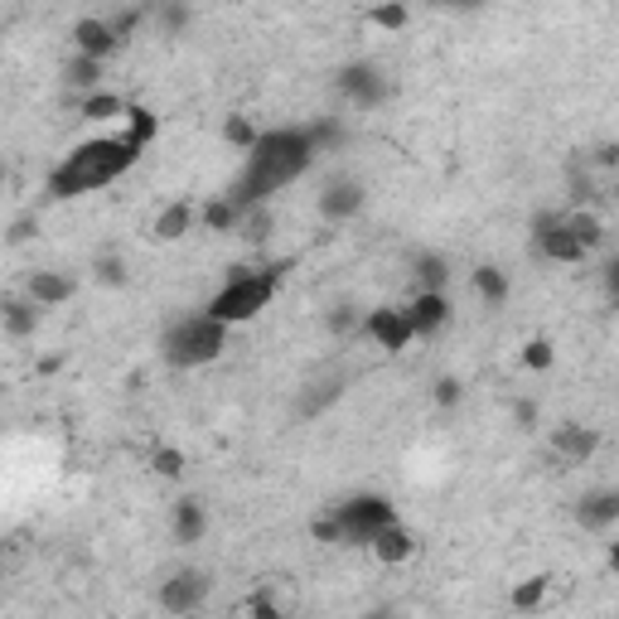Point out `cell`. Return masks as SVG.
I'll list each match as a JSON object with an SVG mask.
<instances>
[{"mask_svg":"<svg viewBox=\"0 0 619 619\" xmlns=\"http://www.w3.org/2000/svg\"><path fill=\"white\" fill-rule=\"evenodd\" d=\"M151 136H155V117L131 107L127 127H121L117 136H97V141H83L78 151H69L49 170L44 189H49V199H63V204H69V199H83V194H97V189L117 184V179L141 160Z\"/></svg>","mask_w":619,"mask_h":619,"instance_id":"6da1fadb","label":"cell"},{"mask_svg":"<svg viewBox=\"0 0 619 619\" xmlns=\"http://www.w3.org/2000/svg\"><path fill=\"white\" fill-rule=\"evenodd\" d=\"M314 155H320V145H314V131H300V127L266 131V136L257 141L252 151H247L242 175H238V184L228 189V199H233L238 209L272 204V194L290 189L300 175L310 170Z\"/></svg>","mask_w":619,"mask_h":619,"instance_id":"7a4b0ae2","label":"cell"},{"mask_svg":"<svg viewBox=\"0 0 619 619\" xmlns=\"http://www.w3.org/2000/svg\"><path fill=\"white\" fill-rule=\"evenodd\" d=\"M228 330H233V324H223L218 314L204 306L199 314H184V320H175L170 330H165L160 358L170 368H204V364H213V358L223 354V348H228Z\"/></svg>","mask_w":619,"mask_h":619,"instance_id":"3957f363","label":"cell"},{"mask_svg":"<svg viewBox=\"0 0 619 619\" xmlns=\"http://www.w3.org/2000/svg\"><path fill=\"white\" fill-rule=\"evenodd\" d=\"M281 272L286 266H257V272H233L228 276V286L218 290V296L209 300V310L218 314L223 324H247V320H257L266 306L276 300V290H281Z\"/></svg>","mask_w":619,"mask_h":619,"instance_id":"277c9868","label":"cell"},{"mask_svg":"<svg viewBox=\"0 0 619 619\" xmlns=\"http://www.w3.org/2000/svg\"><path fill=\"white\" fill-rule=\"evenodd\" d=\"M334 517H340V527H344V543L368 547L397 513H392V503L378 499V493H358V499H348V503H334Z\"/></svg>","mask_w":619,"mask_h":619,"instance_id":"5b68a950","label":"cell"},{"mask_svg":"<svg viewBox=\"0 0 619 619\" xmlns=\"http://www.w3.org/2000/svg\"><path fill=\"white\" fill-rule=\"evenodd\" d=\"M537 252L547 257V262H561V266H581L585 257L595 252L591 242L576 233V223H571V213H547L543 223H537Z\"/></svg>","mask_w":619,"mask_h":619,"instance_id":"8992f818","label":"cell"},{"mask_svg":"<svg viewBox=\"0 0 619 619\" xmlns=\"http://www.w3.org/2000/svg\"><path fill=\"white\" fill-rule=\"evenodd\" d=\"M364 334H368V340H373L378 348H388V354H402V348L416 340V324H412L407 306H378V310H368Z\"/></svg>","mask_w":619,"mask_h":619,"instance_id":"52a82bcc","label":"cell"},{"mask_svg":"<svg viewBox=\"0 0 619 619\" xmlns=\"http://www.w3.org/2000/svg\"><path fill=\"white\" fill-rule=\"evenodd\" d=\"M209 591H213V581L204 576V571H175L170 581L160 585V610L165 615H194V610H204L209 605Z\"/></svg>","mask_w":619,"mask_h":619,"instance_id":"ba28073f","label":"cell"},{"mask_svg":"<svg viewBox=\"0 0 619 619\" xmlns=\"http://www.w3.org/2000/svg\"><path fill=\"white\" fill-rule=\"evenodd\" d=\"M314 213H320L324 223H348L364 213V184L358 179H334V184H324L320 194H314Z\"/></svg>","mask_w":619,"mask_h":619,"instance_id":"9c48e42d","label":"cell"},{"mask_svg":"<svg viewBox=\"0 0 619 619\" xmlns=\"http://www.w3.org/2000/svg\"><path fill=\"white\" fill-rule=\"evenodd\" d=\"M121 49V35L117 25H111L107 15H83L73 25V53H83V59H111V53Z\"/></svg>","mask_w":619,"mask_h":619,"instance_id":"30bf717a","label":"cell"},{"mask_svg":"<svg viewBox=\"0 0 619 619\" xmlns=\"http://www.w3.org/2000/svg\"><path fill=\"white\" fill-rule=\"evenodd\" d=\"M340 93L354 107H378L382 97H388V78H382V69H373V63H354V69H344V78H340Z\"/></svg>","mask_w":619,"mask_h":619,"instance_id":"8fae6325","label":"cell"},{"mask_svg":"<svg viewBox=\"0 0 619 619\" xmlns=\"http://www.w3.org/2000/svg\"><path fill=\"white\" fill-rule=\"evenodd\" d=\"M194 228H199V204H189V199H175V204H165L160 213H155L151 238L165 242V247H175V242H184Z\"/></svg>","mask_w":619,"mask_h":619,"instance_id":"7c38bea8","label":"cell"},{"mask_svg":"<svg viewBox=\"0 0 619 619\" xmlns=\"http://www.w3.org/2000/svg\"><path fill=\"white\" fill-rule=\"evenodd\" d=\"M407 314H412V324H416V340H431V334H441L445 324H450V300H445V290H416Z\"/></svg>","mask_w":619,"mask_h":619,"instance_id":"4fadbf2b","label":"cell"},{"mask_svg":"<svg viewBox=\"0 0 619 619\" xmlns=\"http://www.w3.org/2000/svg\"><path fill=\"white\" fill-rule=\"evenodd\" d=\"M416 547H421V543H416V533H412V527H402L397 517H392L373 543H368V551H373L382 567H407V561L416 557Z\"/></svg>","mask_w":619,"mask_h":619,"instance_id":"5bb4252c","label":"cell"},{"mask_svg":"<svg viewBox=\"0 0 619 619\" xmlns=\"http://www.w3.org/2000/svg\"><path fill=\"white\" fill-rule=\"evenodd\" d=\"M551 450H557V460H567V465H585V460L600 450V431L595 426H557V436H551Z\"/></svg>","mask_w":619,"mask_h":619,"instance_id":"9a60e30c","label":"cell"},{"mask_svg":"<svg viewBox=\"0 0 619 619\" xmlns=\"http://www.w3.org/2000/svg\"><path fill=\"white\" fill-rule=\"evenodd\" d=\"M25 296L35 300V306H44V310H59V306H69V300L78 296V281L63 276V272H29Z\"/></svg>","mask_w":619,"mask_h":619,"instance_id":"2e32d148","label":"cell"},{"mask_svg":"<svg viewBox=\"0 0 619 619\" xmlns=\"http://www.w3.org/2000/svg\"><path fill=\"white\" fill-rule=\"evenodd\" d=\"M204 533H209V509L199 499H179L170 513V537L179 547H194L204 543Z\"/></svg>","mask_w":619,"mask_h":619,"instance_id":"e0dca14e","label":"cell"},{"mask_svg":"<svg viewBox=\"0 0 619 619\" xmlns=\"http://www.w3.org/2000/svg\"><path fill=\"white\" fill-rule=\"evenodd\" d=\"M576 523L591 527V533H605L610 523H619V489L585 493V499L576 503Z\"/></svg>","mask_w":619,"mask_h":619,"instance_id":"ac0fdd59","label":"cell"},{"mask_svg":"<svg viewBox=\"0 0 619 619\" xmlns=\"http://www.w3.org/2000/svg\"><path fill=\"white\" fill-rule=\"evenodd\" d=\"M127 97H117V93H103V87H97V93H87L83 103H78V117L83 121H93V127H103V121H127Z\"/></svg>","mask_w":619,"mask_h":619,"instance_id":"d6986e66","label":"cell"},{"mask_svg":"<svg viewBox=\"0 0 619 619\" xmlns=\"http://www.w3.org/2000/svg\"><path fill=\"white\" fill-rule=\"evenodd\" d=\"M469 286H475V296L489 310H499L503 300H509V276H503L499 266H475V272H469Z\"/></svg>","mask_w":619,"mask_h":619,"instance_id":"ffe728a7","label":"cell"},{"mask_svg":"<svg viewBox=\"0 0 619 619\" xmlns=\"http://www.w3.org/2000/svg\"><path fill=\"white\" fill-rule=\"evenodd\" d=\"M39 310L44 306H35V300H10L5 306V330L15 334V340H29V334H39Z\"/></svg>","mask_w":619,"mask_h":619,"instance_id":"44dd1931","label":"cell"},{"mask_svg":"<svg viewBox=\"0 0 619 619\" xmlns=\"http://www.w3.org/2000/svg\"><path fill=\"white\" fill-rule=\"evenodd\" d=\"M223 141L238 145V151H252V145L262 141V136H257V127H252L247 117H228V121H223Z\"/></svg>","mask_w":619,"mask_h":619,"instance_id":"7402d4cb","label":"cell"},{"mask_svg":"<svg viewBox=\"0 0 619 619\" xmlns=\"http://www.w3.org/2000/svg\"><path fill=\"white\" fill-rule=\"evenodd\" d=\"M543 600H547V581H543V576L523 581V585L513 591V610H537Z\"/></svg>","mask_w":619,"mask_h":619,"instance_id":"603a6c76","label":"cell"},{"mask_svg":"<svg viewBox=\"0 0 619 619\" xmlns=\"http://www.w3.org/2000/svg\"><path fill=\"white\" fill-rule=\"evenodd\" d=\"M151 469H155L160 479H179V475H184V455H179V450H170V445H160V450L151 455Z\"/></svg>","mask_w":619,"mask_h":619,"instance_id":"cb8c5ba5","label":"cell"},{"mask_svg":"<svg viewBox=\"0 0 619 619\" xmlns=\"http://www.w3.org/2000/svg\"><path fill=\"white\" fill-rule=\"evenodd\" d=\"M373 25L378 29H407V5L402 0H388V5L373 10Z\"/></svg>","mask_w":619,"mask_h":619,"instance_id":"d4e9b609","label":"cell"},{"mask_svg":"<svg viewBox=\"0 0 619 619\" xmlns=\"http://www.w3.org/2000/svg\"><path fill=\"white\" fill-rule=\"evenodd\" d=\"M460 397H465V388H460L455 378H441V382H436V407H460Z\"/></svg>","mask_w":619,"mask_h":619,"instance_id":"484cf974","label":"cell"},{"mask_svg":"<svg viewBox=\"0 0 619 619\" xmlns=\"http://www.w3.org/2000/svg\"><path fill=\"white\" fill-rule=\"evenodd\" d=\"M523 364H527V368H551V344L533 340V344L523 348Z\"/></svg>","mask_w":619,"mask_h":619,"instance_id":"4316f807","label":"cell"},{"mask_svg":"<svg viewBox=\"0 0 619 619\" xmlns=\"http://www.w3.org/2000/svg\"><path fill=\"white\" fill-rule=\"evenodd\" d=\"M605 286H610V296H619V252H615V262H610V272H605Z\"/></svg>","mask_w":619,"mask_h":619,"instance_id":"83f0119b","label":"cell"},{"mask_svg":"<svg viewBox=\"0 0 619 619\" xmlns=\"http://www.w3.org/2000/svg\"><path fill=\"white\" fill-rule=\"evenodd\" d=\"M441 5H455V10H475L479 0H441Z\"/></svg>","mask_w":619,"mask_h":619,"instance_id":"f1b7e54d","label":"cell"},{"mask_svg":"<svg viewBox=\"0 0 619 619\" xmlns=\"http://www.w3.org/2000/svg\"><path fill=\"white\" fill-rule=\"evenodd\" d=\"M610 567H615V571H619V543H615V547H610Z\"/></svg>","mask_w":619,"mask_h":619,"instance_id":"f546056e","label":"cell"},{"mask_svg":"<svg viewBox=\"0 0 619 619\" xmlns=\"http://www.w3.org/2000/svg\"><path fill=\"white\" fill-rule=\"evenodd\" d=\"M184 5H194V0H184Z\"/></svg>","mask_w":619,"mask_h":619,"instance_id":"4dcf8cb0","label":"cell"}]
</instances>
